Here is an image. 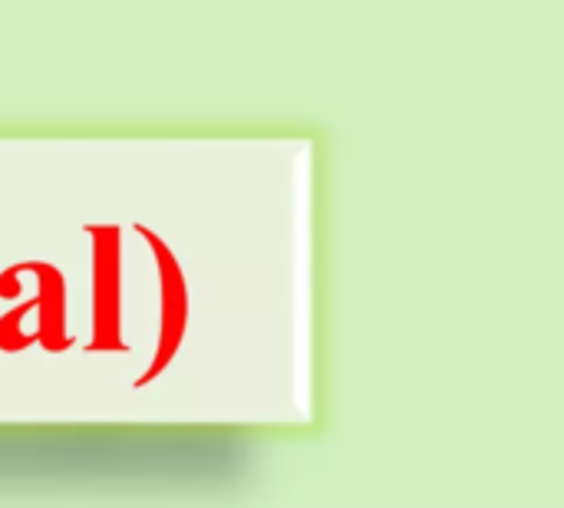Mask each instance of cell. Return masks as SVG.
<instances>
[]
</instances>
